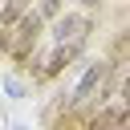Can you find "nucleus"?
Returning <instances> with one entry per match:
<instances>
[{
	"instance_id": "nucleus-1",
	"label": "nucleus",
	"mask_w": 130,
	"mask_h": 130,
	"mask_svg": "<svg viewBox=\"0 0 130 130\" xmlns=\"http://www.w3.org/2000/svg\"><path fill=\"white\" fill-rule=\"evenodd\" d=\"M41 32H45V16L41 12H24L20 24L12 28V61H28L32 45L41 41Z\"/></svg>"
},
{
	"instance_id": "nucleus-6",
	"label": "nucleus",
	"mask_w": 130,
	"mask_h": 130,
	"mask_svg": "<svg viewBox=\"0 0 130 130\" xmlns=\"http://www.w3.org/2000/svg\"><path fill=\"white\" fill-rule=\"evenodd\" d=\"M61 8H65V0H41V8H37V12H41L45 20H53V16H61Z\"/></svg>"
},
{
	"instance_id": "nucleus-7",
	"label": "nucleus",
	"mask_w": 130,
	"mask_h": 130,
	"mask_svg": "<svg viewBox=\"0 0 130 130\" xmlns=\"http://www.w3.org/2000/svg\"><path fill=\"white\" fill-rule=\"evenodd\" d=\"M118 98H122V106H126V110H130V73H126V77H122V93H118Z\"/></svg>"
},
{
	"instance_id": "nucleus-4",
	"label": "nucleus",
	"mask_w": 130,
	"mask_h": 130,
	"mask_svg": "<svg viewBox=\"0 0 130 130\" xmlns=\"http://www.w3.org/2000/svg\"><path fill=\"white\" fill-rule=\"evenodd\" d=\"M77 53H81V45H57V49H53V57L45 61L41 77H57V73H61V69H65V65H69V61L77 57Z\"/></svg>"
},
{
	"instance_id": "nucleus-3",
	"label": "nucleus",
	"mask_w": 130,
	"mask_h": 130,
	"mask_svg": "<svg viewBox=\"0 0 130 130\" xmlns=\"http://www.w3.org/2000/svg\"><path fill=\"white\" fill-rule=\"evenodd\" d=\"M85 32H89V20L81 12H65L53 28V45H85Z\"/></svg>"
},
{
	"instance_id": "nucleus-5",
	"label": "nucleus",
	"mask_w": 130,
	"mask_h": 130,
	"mask_svg": "<svg viewBox=\"0 0 130 130\" xmlns=\"http://www.w3.org/2000/svg\"><path fill=\"white\" fill-rule=\"evenodd\" d=\"M20 16H24V0H8V4L0 8V32H4V28H16Z\"/></svg>"
},
{
	"instance_id": "nucleus-2",
	"label": "nucleus",
	"mask_w": 130,
	"mask_h": 130,
	"mask_svg": "<svg viewBox=\"0 0 130 130\" xmlns=\"http://www.w3.org/2000/svg\"><path fill=\"white\" fill-rule=\"evenodd\" d=\"M114 73V65L110 61H93L85 73H81V81H77V89H73V106H85V102H93V93L102 89V81Z\"/></svg>"
}]
</instances>
